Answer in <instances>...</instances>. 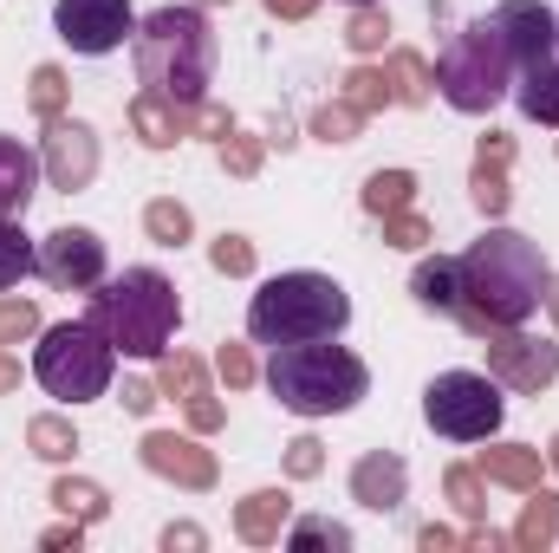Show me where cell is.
Listing matches in <instances>:
<instances>
[{
  "mask_svg": "<svg viewBox=\"0 0 559 553\" xmlns=\"http://www.w3.org/2000/svg\"><path fill=\"white\" fill-rule=\"evenodd\" d=\"M267 391L293 416H338L358 411V398L371 391V372L358 352H345L332 339H299V345H274Z\"/></svg>",
  "mask_w": 559,
  "mask_h": 553,
  "instance_id": "cell-4",
  "label": "cell"
},
{
  "mask_svg": "<svg viewBox=\"0 0 559 553\" xmlns=\"http://www.w3.org/2000/svg\"><path fill=\"white\" fill-rule=\"evenodd\" d=\"M39 332V306L33 299H0V345H20Z\"/></svg>",
  "mask_w": 559,
  "mask_h": 553,
  "instance_id": "cell-42",
  "label": "cell"
},
{
  "mask_svg": "<svg viewBox=\"0 0 559 553\" xmlns=\"http://www.w3.org/2000/svg\"><path fill=\"white\" fill-rule=\"evenodd\" d=\"M514 105H521L534 125H554V131H559V59H540V66H527V72H521Z\"/></svg>",
  "mask_w": 559,
  "mask_h": 553,
  "instance_id": "cell-22",
  "label": "cell"
},
{
  "mask_svg": "<svg viewBox=\"0 0 559 553\" xmlns=\"http://www.w3.org/2000/svg\"><path fill=\"white\" fill-rule=\"evenodd\" d=\"M79 541H85V521H72V515H66V521H59V528H46V534H39V548L46 553H79Z\"/></svg>",
  "mask_w": 559,
  "mask_h": 553,
  "instance_id": "cell-46",
  "label": "cell"
},
{
  "mask_svg": "<svg viewBox=\"0 0 559 553\" xmlns=\"http://www.w3.org/2000/svg\"><path fill=\"white\" fill-rule=\"evenodd\" d=\"M26 274H39V242L13 215H0V286H20Z\"/></svg>",
  "mask_w": 559,
  "mask_h": 553,
  "instance_id": "cell-24",
  "label": "cell"
},
{
  "mask_svg": "<svg viewBox=\"0 0 559 553\" xmlns=\"http://www.w3.org/2000/svg\"><path fill=\"white\" fill-rule=\"evenodd\" d=\"M39 280L59 293H92L105 280V242L92 228H52L39 242Z\"/></svg>",
  "mask_w": 559,
  "mask_h": 553,
  "instance_id": "cell-11",
  "label": "cell"
},
{
  "mask_svg": "<svg viewBox=\"0 0 559 553\" xmlns=\"http://www.w3.org/2000/svg\"><path fill=\"white\" fill-rule=\"evenodd\" d=\"M436 92H442V105L462 111V118H488V111L514 92V52H508V39L495 33V20H468V26L449 39V52L436 59Z\"/></svg>",
  "mask_w": 559,
  "mask_h": 553,
  "instance_id": "cell-6",
  "label": "cell"
},
{
  "mask_svg": "<svg viewBox=\"0 0 559 553\" xmlns=\"http://www.w3.org/2000/svg\"><path fill=\"white\" fill-rule=\"evenodd\" d=\"M352 7H371V0H352Z\"/></svg>",
  "mask_w": 559,
  "mask_h": 553,
  "instance_id": "cell-56",
  "label": "cell"
},
{
  "mask_svg": "<svg viewBox=\"0 0 559 553\" xmlns=\"http://www.w3.org/2000/svg\"><path fill=\"white\" fill-rule=\"evenodd\" d=\"M417 548H423V553H449V548H462V534H455V528H436V521H429V528H417Z\"/></svg>",
  "mask_w": 559,
  "mask_h": 553,
  "instance_id": "cell-50",
  "label": "cell"
},
{
  "mask_svg": "<svg viewBox=\"0 0 559 553\" xmlns=\"http://www.w3.org/2000/svg\"><path fill=\"white\" fill-rule=\"evenodd\" d=\"M143 235H150L156 248H182V242L195 235V215H189L176 196H156V202L143 209Z\"/></svg>",
  "mask_w": 559,
  "mask_h": 553,
  "instance_id": "cell-28",
  "label": "cell"
},
{
  "mask_svg": "<svg viewBox=\"0 0 559 553\" xmlns=\"http://www.w3.org/2000/svg\"><path fill=\"white\" fill-rule=\"evenodd\" d=\"M7 391H20V358L0 352V398H7Z\"/></svg>",
  "mask_w": 559,
  "mask_h": 553,
  "instance_id": "cell-52",
  "label": "cell"
},
{
  "mask_svg": "<svg viewBox=\"0 0 559 553\" xmlns=\"http://www.w3.org/2000/svg\"><path fill=\"white\" fill-rule=\"evenodd\" d=\"M52 508L92 528V521H105V515H111V495H105L98 482H85V475H59V482H52Z\"/></svg>",
  "mask_w": 559,
  "mask_h": 553,
  "instance_id": "cell-23",
  "label": "cell"
},
{
  "mask_svg": "<svg viewBox=\"0 0 559 553\" xmlns=\"http://www.w3.org/2000/svg\"><path fill=\"white\" fill-rule=\"evenodd\" d=\"M475 163L508 169V163H514V138H508V131H481V138H475Z\"/></svg>",
  "mask_w": 559,
  "mask_h": 553,
  "instance_id": "cell-44",
  "label": "cell"
},
{
  "mask_svg": "<svg viewBox=\"0 0 559 553\" xmlns=\"http://www.w3.org/2000/svg\"><path fill=\"white\" fill-rule=\"evenodd\" d=\"M26 449L39 456V462H72L79 456V430H72V416H33L26 423Z\"/></svg>",
  "mask_w": 559,
  "mask_h": 553,
  "instance_id": "cell-27",
  "label": "cell"
},
{
  "mask_svg": "<svg viewBox=\"0 0 559 553\" xmlns=\"http://www.w3.org/2000/svg\"><path fill=\"white\" fill-rule=\"evenodd\" d=\"M138 79L176 105H202L215 85V33L202 7H156L138 26Z\"/></svg>",
  "mask_w": 559,
  "mask_h": 553,
  "instance_id": "cell-3",
  "label": "cell"
},
{
  "mask_svg": "<svg viewBox=\"0 0 559 553\" xmlns=\"http://www.w3.org/2000/svg\"><path fill=\"white\" fill-rule=\"evenodd\" d=\"M455 268H462L455 319L475 339L495 332V326H527L540 313V299H547V280H554L540 242H527L521 228H488L468 255H455Z\"/></svg>",
  "mask_w": 559,
  "mask_h": 553,
  "instance_id": "cell-1",
  "label": "cell"
},
{
  "mask_svg": "<svg viewBox=\"0 0 559 553\" xmlns=\"http://www.w3.org/2000/svg\"><path fill=\"white\" fill-rule=\"evenodd\" d=\"M436 242V228L423 222L417 209H397V215H384V248H429Z\"/></svg>",
  "mask_w": 559,
  "mask_h": 553,
  "instance_id": "cell-38",
  "label": "cell"
},
{
  "mask_svg": "<svg viewBox=\"0 0 559 553\" xmlns=\"http://www.w3.org/2000/svg\"><path fill=\"white\" fill-rule=\"evenodd\" d=\"M462 548H475V553H501V548H514V534H495L488 521H475V528L462 534Z\"/></svg>",
  "mask_w": 559,
  "mask_h": 553,
  "instance_id": "cell-49",
  "label": "cell"
},
{
  "mask_svg": "<svg viewBox=\"0 0 559 553\" xmlns=\"http://www.w3.org/2000/svg\"><path fill=\"white\" fill-rule=\"evenodd\" d=\"M143 469L150 475H163V482H176V489H215L222 482V462H215V449H202L195 436H176V430H150L138 443Z\"/></svg>",
  "mask_w": 559,
  "mask_h": 553,
  "instance_id": "cell-13",
  "label": "cell"
},
{
  "mask_svg": "<svg viewBox=\"0 0 559 553\" xmlns=\"http://www.w3.org/2000/svg\"><path fill=\"white\" fill-rule=\"evenodd\" d=\"M442 495L455 502V515H462V521H488V475H481L475 462H449Z\"/></svg>",
  "mask_w": 559,
  "mask_h": 553,
  "instance_id": "cell-26",
  "label": "cell"
},
{
  "mask_svg": "<svg viewBox=\"0 0 559 553\" xmlns=\"http://www.w3.org/2000/svg\"><path fill=\"white\" fill-rule=\"evenodd\" d=\"M411 299H417L423 313H449V319H455V306H462V268H455L449 255L417 261V274H411Z\"/></svg>",
  "mask_w": 559,
  "mask_h": 553,
  "instance_id": "cell-20",
  "label": "cell"
},
{
  "mask_svg": "<svg viewBox=\"0 0 559 553\" xmlns=\"http://www.w3.org/2000/svg\"><path fill=\"white\" fill-rule=\"evenodd\" d=\"M468 202H475L488 222H501V215H508V202H514V189H508V169H495V163H475V176H468Z\"/></svg>",
  "mask_w": 559,
  "mask_h": 553,
  "instance_id": "cell-33",
  "label": "cell"
},
{
  "mask_svg": "<svg viewBox=\"0 0 559 553\" xmlns=\"http://www.w3.org/2000/svg\"><path fill=\"white\" fill-rule=\"evenodd\" d=\"M111 372H118V345L92 326V319H59L39 332V352H33V378L66 398V404H92L111 391Z\"/></svg>",
  "mask_w": 559,
  "mask_h": 553,
  "instance_id": "cell-7",
  "label": "cell"
},
{
  "mask_svg": "<svg viewBox=\"0 0 559 553\" xmlns=\"http://www.w3.org/2000/svg\"><path fill=\"white\" fill-rule=\"evenodd\" d=\"M195 7H228V0H195Z\"/></svg>",
  "mask_w": 559,
  "mask_h": 553,
  "instance_id": "cell-55",
  "label": "cell"
},
{
  "mask_svg": "<svg viewBox=\"0 0 559 553\" xmlns=\"http://www.w3.org/2000/svg\"><path fill=\"white\" fill-rule=\"evenodd\" d=\"M52 26H59V39L72 52L105 59V52H118L131 39L138 13H131V0H52Z\"/></svg>",
  "mask_w": 559,
  "mask_h": 553,
  "instance_id": "cell-9",
  "label": "cell"
},
{
  "mask_svg": "<svg viewBox=\"0 0 559 553\" xmlns=\"http://www.w3.org/2000/svg\"><path fill=\"white\" fill-rule=\"evenodd\" d=\"M131 131H138L143 150H169V143L195 138V105H176L163 92H138L131 98Z\"/></svg>",
  "mask_w": 559,
  "mask_h": 553,
  "instance_id": "cell-16",
  "label": "cell"
},
{
  "mask_svg": "<svg viewBox=\"0 0 559 553\" xmlns=\"http://www.w3.org/2000/svg\"><path fill=\"white\" fill-rule=\"evenodd\" d=\"M286 521H293V495H286V489H254V495H241V508H235V534H241L248 548H280Z\"/></svg>",
  "mask_w": 559,
  "mask_h": 553,
  "instance_id": "cell-17",
  "label": "cell"
},
{
  "mask_svg": "<svg viewBox=\"0 0 559 553\" xmlns=\"http://www.w3.org/2000/svg\"><path fill=\"white\" fill-rule=\"evenodd\" d=\"M352 502L371 508V515H397V508L411 502V469H404V456L365 449V456L352 462Z\"/></svg>",
  "mask_w": 559,
  "mask_h": 553,
  "instance_id": "cell-15",
  "label": "cell"
},
{
  "mask_svg": "<svg viewBox=\"0 0 559 553\" xmlns=\"http://www.w3.org/2000/svg\"><path fill=\"white\" fill-rule=\"evenodd\" d=\"M417 202V176L411 169H371L365 176V209L384 222V215H397V209H411Z\"/></svg>",
  "mask_w": 559,
  "mask_h": 553,
  "instance_id": "cell-25",
  "label": "cell"
},
{
  "mask_svg": "<svg viewBox=\"0 0 559 553\" xmlns=\"http://www.w3.org/2000/svg\"><path fill=\"white\" fill-rule=\"evenodd\" d=\"M228 131H235V118H228V111H222V105H209V98H202V105H195V138H228Z\"/></svg>",
  "mask_w": 559,
  "mask_h": 553,
  "instance_id": "cell-45",
  "label": "cell"
},
{
  "mask_svg": "<svg viewBox=\"0 0 559 553\" xmlns=\"http://www.w3.org/2000/svg\"><path fill=\"white\" fill-rule=\"evenodd\" d=\"M293 553H345L352 548V528H338V521H325V515H306V521H286V534H280Z\"/></svg>",
  "mask_w": 559,
  "mask_h": 553,
  "instance_id": "cell-30",
  "label": "cell"
},
{
  "mask_svg": "<svg viewBox=\"0 0 559 553\" xmlns=\"http://www.w3.org/2000/svg\"><path fill=\"white\" fill-rule=\"evenodd\" d=\"M39 169L66 196L72 189H92V176H98V131L79 125V118H52L46 138H39Z\"/></svg>",
  "mask_w": 559,
  "mask_h": 553,
  "instance_id": "cell-12",
  "label": "cell"
},
{
  "mask_svg": "<svg viewBox=\"0 0 559 553\" xmlns=\"http://www.w3.org/2000/svg\"><path fill=\"white\" fill-rule=\"evenodd\" d=\"M163 548H169V553H176V548H182V553H202V548H209V534H202L195 521H169V528H163Z\"/></svg>",
  "mask_w": 559,
  "mask_h": 553,
  "instance_id": "cell-47",
  "label": "cell"
},
{
  "mask_svg": "<svg viewBox=\"0 0 559 553\" xmlns=\"http://www.w3.org/2000/svg\"><path fill=\"white\" fill-rule=\"evenodd\" d=\"M338 98H352L365 118H371V111H384V105H397V92H391V72H384V66H352Z\"/></svg>",
  "mask_w": 559,
  "mask_h": 553,
  "instance_id": "cell-31",
  "label": "cell"
},
{
  "mask_svg": "<svg viewBox=\"0 0 559 553\" xmlns=\"http://www.w3.org/2000/svg\"><path fill=\"white\" fill-rule=\"evenodd\" d=\"M182 411H189V430H195V436H215V430L228 423V404H222V398H209V391H202V398H189Z\"/></svg>",
  "mask_w": 559,
  "mask_h": 553,
  "instance_id": "cell-43",
  "label": "cell"
},
{
  "mask_svg": "<svg viewBox=\"0 0 559 553\" xmlns=\"http://www.w3.org/2000/svg\"><path fill=\"white\" fill-rule=\"evenodd\" d=\"M209 261H215V274H228V280L254 274V242L248 235H215L209 242Z\"/></svg>",
  "mask_w": 559,
  "mask_h": 553,
  "instance_id": "cell-37",
  "label": "cell"
},
{
  "mask_svg": "<svg viewBox=\"0 0 559 553\" xmlns=\"http://www.w3.org/2000/svg\"><path fill=\"white\" fill-rule=\"evenodd\" d=\"M312 7H319V0H267L274 20H312Z\"/></svg>",
  "mask_w": 559,
  "mask_h": 553,
  "instance_id": "cell-51",
  "label": "cell"
},
{
  "mask_svg": "<svg viewBox=\"0 0 559 553\" xmlns=\"http://www.w3.org/2000/svg\"><path fill=\"white\" fill-rule=\"evenodd\" d=\"M215 372H222V385H228V391H248V385L261 378V372H254V352H248V345H235V339L215 352Z\"/></svg>",
  "mask_w": 559,
  "mask_h": 553,
  "instance_id": "cell-40",
  "label": "cell"
},
{
  "mask_svg": "<svg viewBox=\"0 0 559 553\" xmlns=\"http://www.w3.org/2000/svg\"><path fill=\"white\" fill-rule=\"evenodd\" d=\"M475 469H481L488 482H501V489L527 495V489H540V469H547V456H540L534 443H488V449L475 456Z\"/></svg>",
  "mask_w": 559,
  "mask_h": 553,
  "instance_id": "cell-18",
  "label": "cell"
},
{
  "mask_svg": "<svg viewBox=\"0 0 559 553\" xmlns=\"http://www.w3.org/2000/svg\"><path fill=\"white\" fill-rule=\"evenodd\" d=\"M488 20H495V33L508 39V52H514V66H521V72H527V66H540V59H554L559 20L540 7V0H501Z\"/></svg>",
  "mask_w": 559,
  "mask_h": 553,
  "instance_id": "cell-14",
  "label": "cell"
},
{
  "mask_svg": "<svg viewBox=\"0 0 559 553\" xmlns=\"http://www.w3.org/2000/svg\"><path fill=\"white\" fill-rule=\"evenodd\" d=\"M156 398H163V391H156L150 378H124V411L131 416H150L156 411Z\"/></svg>",
  "mask_w": 559,
  "mask_h": 553,
  "instance_id": "cell-48",
  "label": "cell"
},
{
  "mask_svg": "<svg viewBox=\"0 0 559 553\" xmlns=\"http://www.w3.org/2000/svg\"><path fill=\"white\" fill-rule=\"evenodd\" d=\"M547 462H554V475H559V436H554V443H547Z\"/></svg>",
  "mask_w": 559,
  "mask_h": 553,
  "instance_id": "cell-54",
  "label": "cell"
},
{
  "mask_svg": "<svg viewBox=\"0 0 559 553\" xmlns=\"http://www.w3.org/2000/svg\"><path fill=\"white\" fill-rule=\"evenodd\" d=\"M66 98H72V85H66V66H33V79H26V105H33V118H66Z\"/></svg>",
  "mask_w": 559,
  "mask_h": 553,
  "instance_id": "cell-32",
  "label": "cell"
},
{
  "mask_svg": "<svg viewBox=\"0 0 559 553\" xmlns=\"http://www.w3.org/2000/svg\"><path fill=\"white\" fill-rule=\"evenodd\" d=\"M547 313H554V326H559V274L547 280Z\"/></svg>",
  "mask_w": 559,
  "mask_h": 553,
  "instance_id": "cell-53",
  "label": "cell"
},
{
  "mask_svg": "<svg viewBox=\"0 0 559 553\" xmlns=\"http://www.w3.org/2000/svg\"><path fill=\"white\" fill-rule=\"evenodd\" d=\"M352 326V293L332 274H274L261 280L254 306H248V332L261 345H299V339H338Z\"/></svg>",
  "mask_w": 559,
  "mask_h": 553,
  "instance_id": "cell-5",
  "label": "cell"
},
{
  "mask_svg": "<svg viewBox=\"0 0 559 553\" xmlns=\"http://www.w3.org/2000/svg\"><path fill=\"white\" fill-rule=\"evenodd\" d=\"M124 358H163L176 326H182V299L176 280L163 268H124V274L92 286V313H85Z\"/></svg>",
  "mask_w": 559,
  "mask_h": 553,
  "instance_id": "cell-2",
  "label": "cell"
},
{
  "mask_svg": "<svg viewBox=\"0 0 559 553\" xmlns=\"http://www.w3.org/2000/svg\"><path fill=\"white\" fill-rule=\"evenodd\" d=\"M358 131H365V111H358L352 98H332V105L312 111V138L319 143H352Z\"/></svg>",
  "mask_w": 559,
  "mask_h": 553,
  "instance_id": "cell-34",
  "label": "cell"
},
{
  "mask_svg": "<svg viewBox=\"0 0 559 553\" xmlns=\"http://www.w3.org/2000/svg\"><path fill=\"white\" fill-rule=\"evenodd\" d=\"M261 156H267L261 138H241V131L222 138V169H228V176H261Z\"/></svg>",
  "mask_w": 559,
  "mask_h": 553,
  "instance_id": "cell-39",
  "label": "cell"
},
{
  "mask_svg": "<svg viewBox=\"0 0 559 553\" xmlns=\"http://www.w3.org/2000/svg\"><path fill=\"white\" fill-rule=\"evenodd\" d=\"M384 72H391L397 105H429V85H436V79H429V66H423L417 52H391V66H384Z\"/></svg>",
  "mask_w": 559,
  "mask_h": 553,
  "instance_id": "cell-35",
  "label": "cell"
},
{
  "mask_svg": "<svg viewBox=\"0 0 559 553\" xmlns=\"http://www.w3.org/2000/svg\"><path fill=\"white\" fill-rule=\"evenodd\" d=\"M488 345V372L508 385V391H547L559 378V345H547V339H534V332H521V326H495V332H481Z\"/></svg>",
  "mask_w": 559,
  "mask_h": 553,
  "instance_id": "cell-10",
  "label": "cell"
},
{
  "mask_svg": "<svg viewBox=\"0 0 559 553\" xmlns=\"http://www.w3.org/2000/svg\"><path fill=\"white\" fill-rule=\"evenodd\" d=\"M286 475H293V482L325 475V443H319V436H293V443H286Z\"/></svg>",
  "mask_w": 559,
  "mask_h": 553,
  "instance_id": "cell-41",
  "label": "cell"
},
{
  "mask_svg": "<svg viewBox=\"0 0 559 553\" xmlns=\"http://www.w3.org/2000/svg\"><path fill=\"white\" fill-rule=\"evenodd\" d=\"M384 39H391V20L378 13V0H371V7H352V20H345V46L371 59V52H384Z\"/></svg>",
  "mask_w": 559,
  "mask_h": 553,
  "instance_id": "cell-36",
  "label": "cell"
},
{
  "mask_svg": "<svg viewBox=\"0 0 559 553\" xmlns=\"http://www.w3.org/2000/svg\"><path fill=\"white\" fill-rule=\"evenodd\" d=\"M156 391L163 398H176V404H189V398H202L209 391V372H202V358L195 352H163V365H156Z\"/></svg>",
  "mask_w": 559,
  "mask_h": 553,
  "instance_id": "cell-29",
  "label": "cell"
},
{
  "mask_svg": "<svg viewBox=\"0 0 559 553\" xmlns=\"http://www.w3.org/2000/svg\"><path fill=\"white\" fill-rule=\"evenodd\" d=\"M501 416H508V398L495 372H442L423 391V423L449 443H488Z\"/></svg>",
  "mask_w": 559,
  "mask_h": 553,
  "instance_id": "cell-8",
  "label": "cell"
},
{
  "mask_svg": "<svg viewBox=\"0 0 559 553\" xmlns=\"http://www.w3.org/2000/svg\"><path fill=\"white\" fill-rule=\"evenodd\" d=\"M559 541V495L554 489H527V508L514 521V548L521 553H547Z\"/></svg>",
  "mask_w": 559,
  "mask_h": 553,
  "instance_id": "cell-21",
  "label": "cell"
},
{
  "mask_svg": "<svg viewBox=\"0 0 559 553\" xmlns=\"http://www.w3.org/2000/svg\"><path fill=\"white\" fill-rule=\"evenodd\" d=\"M39 156L26 150L20 138H0V215H26L33 189H39Z\"/></svg>",
  "mask_w": 559,
  "mask_h": 553,
  "instance_id": "cell-19",
  "label": "cell"
}]
</instances>
